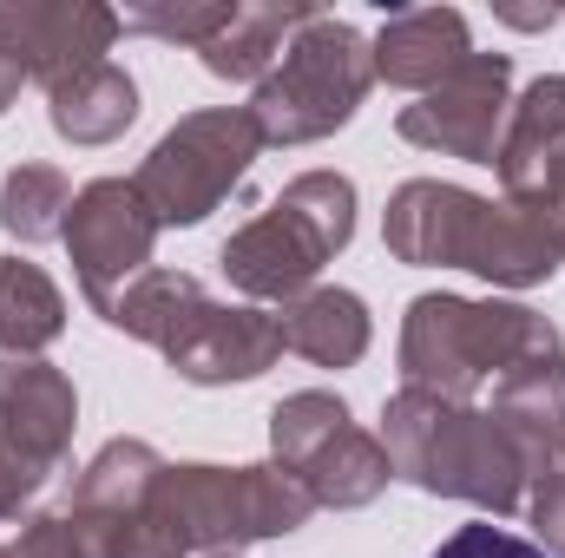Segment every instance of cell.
<instances>
[{
  "mask_svg": "<svg viewBox=\"0 0 565 558\" xmlns=\"http://www.w3.org/2000/svg\"><path fill=\"white\" fill-rule=\"evenodd\" d=\"M316 500L277 460L264 466H211V460H164L151 500L132 526L93 539V558H191L244 552L264 539L302 533Z\"/></svg>",
  "mask_w": 565,
  "mask_h": 558,
  "instance_id": "obj_1",
  "label": "cell"
},
{
  "mask_svg": "<svg viewBox=\"0 0 565 558\" xmlns=\"http://www.w3.org/2000/svg\"><path fill=\"white\" fill-rule=\"evenodd\" d=\"M382 447H388L395 480L434 500H460L487 519L520 513L533 493L526 447L480 401H440L422 388H395L382 401Z\"/></svg>",
  "mask_w": 565,
  "mask_h": 558,
  "instance_id": "obj_2",
  "label": "cell"
},
{
  "mask_svg": "<svg viewBox=\"0 0 565 558\" xmlns=\"http://www.w3.org/2000/svg\"><path fill=\"white\" fill-rule=\"evenodd\" d=\"M559 348L565 335L526 302L427 289L402 315L395 362H402V388H422L440 401H473L487 382H500L540 355H559Z\"/></svg>",
  "mask_w": 565,
  "mask_h": 558,
  "instance_id": "obj_3",
  "label": "cell"
},
{
  "mask_svg": "<svg viewBox=\"0 0 565 558\" xmlns=\"http://www.w3.org/2000/svg\"><path fill=\"white\" fill-rule=\"evenodd\" d=\"M349 244H355V178L302 171L270 197V211H257L244 230L224 237L217 270L250 302H296Z\"/></svg>",
  "mask_w": 565,
  "mask_h": 558,
  "instance_id": "obj_4",
  "label": "cell"
},
{
  "mask_svg": "<svg viewBox=\"0 0 565 558\" xmlns=\"http://www.w3.org/2000/svg\"><path fill=\"white\" fill-rule=\"evenodd\" d=\"M369 86H375L369 40L349 20L316 7L289 33L282 60L270 66V79L250 93V126H257L264 144H316L329 132H342L362 112Z\"/></svg>",
  "mask_w": 565,
  "mask_h": 558,
  "instance_id": "obj_5",
  "label": "cell"
},
{
  "mask_svg": "<svg viewBox=\"0 0 565 558\" xmlns=\"http://www.w3.org/2000/svg\"><path fill=\"white\" fill-rule=\"evenodd\" d=\"M257 151L264 139L250 126V106H204V112H184L145 151L132 184H139L145 211L158 217V230H191L211 211H224L231 191H244Z\"/></svg>",
  "mask_w": 565,
  "mask_h": 558,
  "instance_id": "obj_6",
  "label": "cell"
},
{
  "mask_svg": "<svg viewBox=\"0 0 565 558\" xmlns=\"http://www.w3.org/2000/svg\"><path fill=\"white\" fill-rule=\"evenodd\" d=\"M60 244H66V264L79 277V296L99 315L126 282L151 270L158 217L145 211L132 178H93V184L73 191V217H66V237Z\"/></svg>",
  "mask_w": 565,
  "mask_h": 558,
  "instance_id": "obj_7",
  "label": "cell"
},
{
  "mask_svg": "<svg viewBox=\"0 0 565 558\" xmlns=\"http://www.w3.org/2000/svg\"><path fill=\"white\" fill-rule=\"evenodd\" d=\"M507 106H513V53H473L454 79H440L415 106H402L395 132L415 151H434V158L493 164Z\"/></svg>",
  "mask_w": 565,
  "mask_h": 558,
  "instance_id": "obj_8",
  "label": "cell"
},
{
  "mask_svg": "<svg viewBox=\"0 0 565 558\" xmlns=\"http://www.w3.org/2000/svg\"><path fill=\"white\" fill-rule=\"evenodd\" d=\"M171 362L178 382L191 388H231V382H257L282 362V322L257 302H217V296H198L178 329L164 335L158 348Z\"/></svg>",
  "mask_w": 565,
  "mask_h": 558,
  "instance_id": "obj_9",
  "label": "cell"
},
{
  "mask_svg": "<svg viewBox=\"0 0 565 558\" xmlns=\"http://www.w3.org/2000/svg\"><path fill=\"white\" fill-rule=\"evenodd\" d=\"M460 270L493 289H540L565 270V191L553 197H480Z\"/></svg>",
  "mask_w": 565,
  "mask_h": 558,
  "instance_id": "obj_10",
  "label": "cell"
},
{
  "mask_svg": "<svg viewBox=\"0 0 565 558\" xmlns=\"http://www.w3.org/2000/svg\"><path fill=\"white\" fill-rule=\"evenodd\" d=\"M119 33L126 26L106 0H0V53L20 60V73L46 93L99 66Z\"/></svg>",
  "mask_w": 565,
  "mask_h": 558,
  "instance_id": "obj_11",
  "label": "cell"
},
{
  "mask_svg": "<svg viewBox=\"0 0 565 558\" xmlns=\"http://www.w3.org/2000/svg\"><path fill=\"white\" fill-rule=\"evenodd\" d=\"M79 388L46 355H0V453H13L26 473L53 480L73 453Z\"/></svg>",
  "mask_w": 565,
  "mask_h": 558,
  "instance_id": "obj_12",
  "label": "cell"
},
{
  "mask_svg": "<svg viewBox=\"0 0 565 558\" xmlns=\"http://www.w3.org/2000/svg\"><path fill=\"white\" fill-rule=\"evenodd\" d=\"M473 217H480V191L447 178H408L382 211V244L408 270H460Z\"/></svg>",
  "mask_w": 565,
  "mask_h": 558,
  "instance_id": "obj_13",
  "label": "cell"
},
{
  "mask_svg": "<svg viewBox=\"0 0 565 558\" xmlns=\"http://www.w3.org/2000/svg\"><path fill=\"white\" fill-rule=\"evenodd\" d=\"M493 171H500L507 197H553V191H565V73H540L507 106Z\"/></svg>",
  "mask_w": 565,
  "mask_h": 558,
  "instance_id": "obj_14",
  "label": "cell"
},
{
  "mask_svg": "<svg viewBox=\"0 0 565 558\" xmlns=\"http://www.w3.org/2000/svg\"><path fill=\"white\" fill-rule=\"evenodd\" d=\"M369 53H375V79L422 99L473 60V33H467V13L454 7H395L388 26L369 40Z\"/></svg>",
  "mask_w": 565,
  "mask_h": 558,
  "instance_id": "obj_15",
  "label": "cell"
},
{
  "mask_svg": "<svg viewBox=\"0 0 565 558\" xmlns=\"http://www.w3.org/2000/svg\"><path fill=\"white\" fill-rule=\"evenodd\" d=\"M277 322H282V348L302 355V362H316V368H355L369 355V342H375L369 302L355 289H342V282L302 289L296 302L277 309Z\"/></svg>",
  "mask_w": 565,
  "mask_h": 558,
  "instance_id": "obj_16",
  "label": "cell"
},
{
  "mask_svg": "<svg viewBox=\"0 0 565 558\" xmlns=\"http://www.w3.org/2000/svg\"><path fill=\"white\" fill-rule=\"evenodd\" d=\"M296 480H302V493H309L316 506H329V513H362V506H375V500L388 493L395 466H388L382 433L342 420L335 433L316 440V453L296 466Z\"/></svg>",
  "mask_w": 565,
  "mask_h": 558,
  "instance_id": "obj_17",
  "label": "cell"
},
{
  "mask_svg": "<svg viewBox=\"0 0 565 558\" xmlns=\"http://www.w3.org/2000/svg\"><path fill=\"white\" fill-rule=\"evenodd\" d=\"M139 119V79L119 60H99L46 93V126L66 144H113Z\"/></svg>",
  "mask_w": 565,
  "mask_h": 558,
  "instance_id": "obj_18",
  "label": "cell"
},
{
  "mask_svg": "<svg viewBox=\"0 0 565 558\" xmlns=\"http://www.w3.org/2000/svg\"><path fill=\"white\" fill-rule=\"evenodd\" d=\"M309 13H316V7H296V0H237L231 20H224V33H217L198 60H204L211 79L264 86L270 66L282 60V46H289V33H296Z\"/></svg>",
  "mask_w": 565,
  "mask_h": 558,
  "instance_id": "obj_19",
  "label": "cell"
},
{
  "mask_svg": "<svg viewBox=\"0 0 565 558\" xmlns=\"http://www.w3.org/2000/svg\"><path fill=\"white\" fill-rule=\"evenodd\" d=\"M66 335V296L26 257H0V355H46Z\"/></svg>",
  "mask_w": 565,
  "mask_h": 558,
  "instance_id": "obj_20",
  "label": "cell"
},
{
  "mask_svg": "<svg viewBox=\"0 0 565 558\" xmlns=\"http://www.w3.org/2000/svg\"><path fill=\"white\" fill-rule=\"evenodd\" d=\"M204 296V282L184 277V270H145V277H132L106 309H99V322L106 329H119V335H132V342H151V348H164V335L178 329V315L191 309Z\"/></svg>",
  "mask_w": 565,
  "mask_h": 558,
  "instance_id": "obj_21",
  "label": "cell"
},
{
  "mask_svg": "<svg viewBox=\"0 0 565 558\" xmlns=\"http://www.w3.org/2000/svg\"><path fill=\"white\" fill-rule=\"evenodd\" d=\"M66 217H73V184L60 164H13L0 178V230L7 237L46 244V237H66Z\"/></svg>",
  "mask_w": 565,
  "mask_h": 558,
  "instance_id": "obj_22",
  "label": "cell"
},
{
  "mask_svg": "<svg viewBox=\"0 0 565 558\" xmlns=\"http://www.w3.org/2000/svg\"><path fill=\"white\" fill-rule=\"evenodd\" d=\"M349 415V401L342 395H329V388H296V395H282L277 408H270V460H277L282 473H296L309 453H316V440L322 433H335Z\"/></svg>",
  "mask_w": 565,
  "mask_h": 558,
  "instance_id": "obj_23",
  "label": "cell"
},
{
  "mask_svg": "<svg viewBox=\"0 0 565 558\" xmlns=\"http://www.w3.org/2000/svg\"><path fill=\"white\" fill-rule=\"evenodd\" d=\"M231 7H237V0H132V7L119 13V26H126V33H145V40H164V46L204 53V46L224 33Z\"/></svg>",
  "mask_w": 565,
  "mask_h": 558,
  "instance_id": "obj_24",
  "label": "cell"
},
{
  "mask_svg": "<svg viewBox=\"0 0 565 558\" xmlns=\"http://www.w3.org/2000/svg\"><path fill=\"white\" fill-rule=\"evenodd\" d=\"M13 558H93V539L86 526L60 506V513H26L20 519V539L7 546Z\"/></svg>",
  "mask_w": 565,
  "mask_h": 558,
  "instance_id": "obj_25",
  "label": "cell"
},
{
  "mask_svg": "<svg viewBox=\"0 0 565 558\" xmlns=\"http://www.w3.org/2000/svg\"><path fill=\"white\" fill-rule=\"evenodd\" d=\"M427 558H553V552H546L540 539H520V533H507V526L480 519V526L447 533V539H440Z\"/></svg>",
  "mask_w": 565,
  "mask_h": 558,
  "instance_id": "obj_26",
  "label": "cell"
},
{
  "mask_svg": "<svg viewBox=\"0 0 565 558\" xmlns=\"http://www.w3.org/2000/svg\"><path fill=\"white\" fill-rule=\"evenodd\" d=\"M526 519H533L540 546H546L553 558H565V466H553V473L533 480V493H526Z\"/></svg>",
  "mask_w": 565,
  "mask_h": 558,
  "instance_id": "obj_27",
  "label": "cell"
},
{
  "mask_svg": "<svg viewBox=\"0 0 565 558\" xmlns=\"http://www.w3.org/2000/svg\"><path fill=\"white\" fill-rule=\"evenodd\" d=\"M40 486H46L40 473H26L13 453H0V519H20V506H26Z\"/></svg>",
  "mask_w": 565,
  "mask_h": 558,
  "instance_id": "obj_28",
  "label": "cell"
},
{
  "mask_svg": "<svg viewBox=\"0 0 565 558\" xmlns=\"http://www.w3.org/2000/svg\"><path fill=\"white\" fill-rule=\"evenodd\" d=\"M507 26H520V33H546V26H559L565 20V0H546V7H493Z\"/></svg>",
  "mask_w": 565,
  "mask_h": 558,
  "instance_id": "obj_29",
  "label": "cell"
},
{
  "mask_svg": "<svg viewBox=\"0 0 565 558\" xmlns=\"http://www.w3.org/2000/svg\"><path fill=\"white\" fill-rule=\"evenodd\" d=\"M20 86H26V73H20V60H7V53H0V112H7L13 99H20Z\"/></svg>",
  "mask_w": 565,
  "mask_h": 558,
  "instance_id": "obj_30",
  "label": "cell"
},
{
  "mask_svg": "<svg viewBox=\"0 0 565 558\" xmlns=\"http://www.w3.org/2000/svg\"><path fill=\"white\" fill-rule=\"evenodd\" d=\"M553 466H565V440H559V453H553Z\"/></svg>",
  "mask_w": 565,
  "mask_h": 558,
  "instance_id": "obj_31",
  "label": "cell"
},
{
  "mask_svg": "<svg viewBox=\"0 0 565 558\" xmlns=\"http://www.w3.org/2000/svg\"><path fill=\"white\" fill-rule=\"evenodd\" d=\"M211 558H244V552H211Z\"/></svg>",
  "mask_w": 565,
  "mask_h": 558,
  "instance_id": "obj_32",
  "label": "cell"
},
{
  "mask_svg": "<svg viewBox=\"0 0 565 558\" xmlns=\"http://www.w3.org/2000/svg\"><path fill=\"white\" fill-rule=\"evenodd\" d=\"M0 558H13V552H7V546H0Z\"/></svg>",
  "mask_w": 565,
  "mask_h": 558,
  "instance_id": "obj_33",
  "label": "cell"
}]
</instances>
